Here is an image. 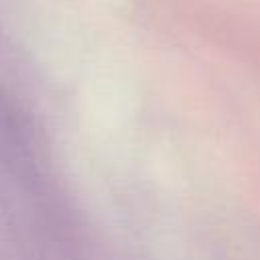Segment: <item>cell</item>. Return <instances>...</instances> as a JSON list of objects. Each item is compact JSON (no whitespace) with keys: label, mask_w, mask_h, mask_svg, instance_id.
I'll use <instances>...</instances> for the list:
<instances>
[{"label":"cell","mask_w":260,"mask_h":260,"mask_svg":"<svg viewBox=\"0 0 260 260\" xmlns=\"http://www.w3.org/2000/svg\"><path fill=\"white\" fill-rule=\"evenodd\" d=\"M169 260H193L189 254H187V258H183V254L179 252V250H173V254H171V258Z\"/></svg>","instance_id":"1"}]
</instances>
